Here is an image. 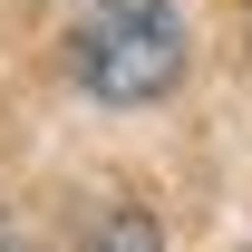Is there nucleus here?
Here are the masks:
<instances>
[{
	"mask_svg": "<svg viewBox=\"0 0 252 252\" xmlns=\"http://www.w3.org/2000/svg\"><path fill=\"white\" fill-rule=\"evenodd\" d=\"M68 68L107 107H146L185 78V10L175 0H88L68 30Z\"/></svg>",
	"mask_w": 252,
	"mask_h": 252,
	"instance_id": "1",
	"label": "nucleus"
},
{
	"mask_svg": "<svg viewBox=\"0 0 252 252\" xmlns=\"http://www.w3.org/2000/svg\"><path fill=\"white\" fill-rule=\"evenodd\" d=\"M97 252H165V233H156V214H136V204H126V214L97 223Z\"/></svg>",
	"mask_w": 252,
	"mask_h": 252,
	"instance_id": "2",
	"label": "nucleus"
},
{
	"mask_svg": "<svg viewBox=\"0 0 252 252\" xmlns=\"http://www.w3.org/2000/svg\"><path fill=\"white\" fill-rule=\"evenodd\" d=\"M0 252H20V243H10V223H0Z\"/></svg>",
	"mask_w": 252,
	"mask_h": 252,
	"instance_id": "3",
	"label": "nucleus"
}]
</instances>
